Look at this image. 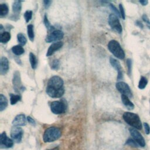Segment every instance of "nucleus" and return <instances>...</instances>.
<instances>
[{"label":"nucleus","instance_id":"obj_1","mask_svg":"<svg viewBox=\"0 0 150 150\" xmlns=\"http://www.w3.org/2000/svg\"><path fill=\"white\" fill-rule=\"evenodd\" d=\"M46 92L50 97H61L64 93L63 79L58 76H53L50 77L47 82Z\"/></svg>","mask_w":150,"mask_h":150},{"label":"nucleus","instance_id":"obj_2","mask_svg":"<svg viewBox=\"0 0 150 150\" xmlns=\"http://www.w3.org/2000/svg\"><path fill=\"white\" fill-rule=\"evenodd\" d=\"M62 132L60 128L56 127H50L45 129L43 139L45 142H52L57 140L61 137Z\"/></svg>","mask_w":150,"mask_h":150},{"label":"nucleus","instance_id":"obj_3","mask_svg":"<svg viewBox=\"0 0 150 150\" xmlns=\"http://www.w3.org/2000/svg\"><path fill=\"white\" fill-rule=\"evenodd\" d=\"M122 118L126 123L132 127L134 128L137 129H142V125L141 120L137 114L131 112H125L123 114Z\"/></svg>","mask_w":150,"mask_h":150},{"label":"nucleus","instance_id":"obj_4","mask_svg":"<svg viewBox=\"0 0 150 150\" xmlns=\"http://www.w3.org/2000/svg\"><path fill=\"white\" fill-rule=\"evenodd\" d=\"M108 49L110 52L118 59L122 60L125 58V52L120 44L117 40H110L108 43Z\"/></svg>","mask_w":150,"mask_h":150},{"label":"nucleus","instance_id":"obj_5","mask_svg":"<svg viewBox=\"0 0 150 150\" xmlns=\"http://www.w3.org/2000/svg\"><path fill=\"white\" fill-rule=\"evenodd\" d=\"M12 84L13 87L15 91L17 93H21L25 90V87L22 84L21 78V74L20 72L18 70H16L13 73V79H12Z\"/></svg>","mask_w":150,"mask_h":150},{"label":"nucleus","instance_id":"obj_6","mask_svg":"<svg viewBox=\"0 0 150 150\" xmlns=\"http://www.w3.org/2000/svg\"><path fill=\"white\" fill-rule=\"evenodd\" d=\"M108 24L112 29L118 32V33H121L122 31V26L118 18V16L115 14H110L108 16Z\"/></svg>","mask_w":150,"mask_h":150},{"label":"nucleus","instance_id":"obj_7","mask_svg":"<svg viewBox=\"0 0 150 150\" xmlns=\"http://www.w3.org/2000/svg\"><path fill=\"white\" fill-rule=\"evenodd\" d=\"M50 110L55 114H60L66 111V106L62 101H54L50 104Z\"/></svg>","mask_w":150,"mask_h":150},{"label":"nucleus","instance_id":"obj_8","mask_svg":"<svg viewBox=\"0 0 150 150\" xmlns=\"http://www.w3.org/2000/svg\"><path fill=\"white\" fill-rule=\"evenodd\" d=\"M64 36L63 32L60 30H54L52 31L46 38L45 41L47 43H52L53 42H57L61 40ZM59 42V41H58Z\"/></svg>","mask_w":150,"mask_h":150},{"label":"nucleus","instance_id":"obj_9","mask_svg":"<svg viewBox=\"0 0 150 150\" xmlns=\"http://www.w3.org/2000/svg\"><path fill=\"white\" fill-rule=\"evenodd\" d=\"M116 88L119 91L122 95H125L128 97H131L132 96V91L129 86L125 82L119 81L115 84Z\"/></svg>","mask_w":150,"mask_h":150},{"label":"nucleus","instance_id":"obj_10","mask_svg":"<svg viewBox=\"0 0 150 150\" xmlns=\"http://www.w3.org/2000/svg\"><path fill=\"white\" fill-rule=\"evenodd\" d=\"M23 134V129L20 127L13 126L11 128V137L13 141L17 143L20 142L22 141Z\"/></svg>","mask_w":150,"mask_h":150},{"label":"nucleus","instance_id":"obj_11","mask_svg":"<svg viewBox=\"0 0 150 150\" xmlns=\"http://www.w3.org/2000/svg\"><path fill=\"white\" fill-rule=\"evenodd\" d=\"M129 130L134 140L138 144V145L141 147H144L145 145V141L141 133L134 128H130Z\"/></svg>","mask_w":150,"mask_h":150},{"label":"nucleus","instance_id":"obj_12","mask_svg":"<svg viewBox=\"0 0 150 150\" xmlns=\"http://www.w3.org/2000/svg\"><path fill=\"white\" fill-rule=\"evenodd\" d=\"M13 145V141L8 138L6 132L4 131L0 135V147L1 148H11Z\"/></svg>","mask_w":150,"mask_h":150},{"label":"nucleus","instance_id":"obj_13","mask_svg":"<svg viewBox=\"0 0 150 150\" xmlns=\"http://www.w3.org/2000/svg\"><path fill=\"white\" fill-rule=\"evenodd\" d=\"M110 62L111 66L117 70V80H120L123 78V71L122 68L121 66L120 63L115 59L111 57L110 58Z\"/></svg>","mask_w":150,"mask_h":150},{"label":"nucleus","instance_id":"obj_14","mask_svg":"<svg viewBox=\"0 0 150 150\" xmlns=\"http://www.w3.org/2000/svg\"><path fill=\"white\" fill-rule=\"evenodd\" d=\"M9 69L8 59L4 56L1 57L0 60V74L1 75L6 74Z\"/></svg>","mask_w":150,"mask_h":150},{"label":"nucleus","instance_id":"obj_15","mask_svg":"<svg viewBox=\"0 0 150 150\" xmlns=\"http://www.w3.org/2000/svg\"><path fill=\"white\" fill-rule=\"evenodd\" d=\"M12 124L13 126L21 127L26 124V118L24 114H20L17 115L12 121Z\"/></svg>","mask_w":150,"mask_h":150},{"label":"nucleus","instance_id":"obj_16","mask_svg":"<svg viewBox=\"0 0 150 150\" xmlns=\"http://www.w3.org/2000/svg\"><path fill=\"white\" fill-rule=\"evenodd\" d=\"M63 45V43L62 42L59 41L52 43L49 47L46 56H50L53 54L56 51L59 50Z\"/></svg>","mask_w":150,"mask_h":150},{"label":"nucleus","instance_id":"obj_17","mask_svg":"<svg viewBox=\"0 0 150 150\" xmlns=\"http://www.w3.org/2000/svg\"><path fill=\"white\" fill-rule=\"evenodd\" d=\"M22 1H16L12 4V12L13 15V19H18V15L22 9Z\"/></svg>","mask_w":150,"mask_h":150},{"label":"nucleus","instance_id":"obj_18","mask_svg":"<svg viewBox=\"0 0 150 150\" xmlns=\"http://www.w3.org/2000/svg\"><path fill=\"white\" fill-rule=\"evenodd\" d=\"M121 100L124 105L129 110H132L134 108V104L130 101L128 97L125 95H121Z\"/></svg>","mask_w":150,"mask_h":150},{"label":"nucleus","instance_id":"obj_19","mask_svg":"<svg viewBox=\"0 0 150 150\" xmlns=\"http://www.w3.org/2000/svg\"><path fill=\"white\" fill-rule=\"evenodd\" d=\"M11 34L9 32L4 31L0 34V42L2 43H6L11 39Z\"/></svg>","mask_w":150,"mask_h":150},{"label":"nucleus","instance_id":"obj_20","mask_svg":"<svg viewBox=\"0 0 150 150\" xmlns=\"http://www.w3.org/2000/svg\"><path fill=\"white\" fill-rule=\"evenodd\" d=\"M11 50H12V52H13V53L16 56L21 55L23 53H24V52H25V50L23 48V47L19 45H15V46H13L12 47Z\"/></svg>","mask_w":150,"mask_h":150},{"label":"nucleus","instance_id":"obj_21","mask_svg":"<svg viewBox=\"0 0 150 150\" xmlns=\"http://www.w3.org/2000/svg\"><path fill=\"white\" fill-rule=\"evenodd\" d=\"M8 100L2 94H0V111H4L8 106Z\"/></svg>","mask_w":150,"mask_h":150},{"label":"nucleus","instance_id":"obj_22","mask_svg":"<svg viewBox=\"0 0 150 150\" xmlns=\"http://www.w3.org/2000/svg\"><path fill=\"white\" fill-rule=\"evenodd\" d=\"M29 61L31 65V67L33 69H35L38 66V60L36 56L32 52L29 53Z\"/></svg>","mask_w":150,"mask_h":150},{"label":"nucleus","instance_id":"obj_23","mask_svg":"<svg viewBox=\"0 0 150 150\" xmlns=\"http://www.w3.org/2000/svg\"><path fill=\"white\" fill-rule=\"evenodd\" d=\"M9 12V8L7 4H1L0 5V16L4 17L6 16Z\"/></svg>","mask_w":150,"mask_h":150},{"label":"nucleus","instance_id":"obj_24","mask_svg":"<svg viewBox=\"0 0 150 150\" xmlns=\"http://www.w3.org/2000/svg\"><path fill=\"white\" fill-rule=\"evenodd\" d=\"M27 33L28 38L29 40L32 42L34 40V30H33V26L32 24H29L27 26Z\"/></svg>","mask_w":150,"mask_h":150},{"label":"nucleus","instance_id":"obj_25","mask_svg":"<svg viewBox=\"0 0 150 150\" xmlns=\"http://www.w3.org/2000/svg\"><path fill=\"white\" fill-rule=\"evenodd\" d=\"M10 96V103L11 105H14L19 101L21 100V97L19 94H14L11 93L9 94Z\"/></svg>","mask_w":150,"mask_h":150},{"label":"nucleus","instance_id":"obj_26","mask_svg":"<svg viewBox=\"0 0 150 150\" xmlns=\"http://www.w3.org/2000/svg\"><path fill=\"white\" fill-rule=\"evenodd\" d=\"M17 40L19 43V45L21 46H24L26 45L27 42V39L25 35L22 33H19L17 35Z\"/></svg>","mask_w":150,"mask_h":150},{"label":"nucleus","instance_id":"obj_27","mask_svg":"<svg viewBox=\"0 0 150 150\" xmlns=\"http://www.w3.org/2000/svg\"><path fill=\"white\" fill-rule=\"evenodd\" d=\"M148 83V80L145 77L142 76L139 80L138 83V88L139 89H144L145 88L146 84Z\"/></svg>","mask_w":150,"mask_h":150},{"label":"nucleus","instance_id":"obj_28","mask_svg":"<svg viewBox=\"0 0 150 150\" xmlns=\"http://www.w3.org/2000/svg\"><path fill=\"white\" fill-rule=\"evenodd\" d=\"M43 22L44 24L45 25V26L46 27V28L48 30H52L54 28L51 25V24L50 23L48 19H47V16L46 15H45L44 16V19H43Z\"/></svg>","mask_w":150,"mask_h":150},{"label":"nucleus","instance_id":"obj_29","mask_svg":"<svg viewBox=\"0 0 150 150\" xmlns=\"http://www.w3.org/2000/svg\"><path fill=\"white\" fill-rule=\"evenodd\" d=\"M24 18L26 23H28L32 18V11L30 10H27L24 13Z\"/></svg>","mask_w":150,"mask_h":150},{"label":"nucleus","instance_id":"obj_30","mask_svg":"<svg viewBox=\"0 0 150 150\" xmlns=\"http://www.w3.org/2000/svg\"><path fill=\"white\" fill-rule=\"evenodd\" d=\"M59 65H60L59 60L57 59H55L52 60L50 64V67L53 70H57L59 67Z\"/></svg>","mask_w":150,"mask_h":150},{"label":"nucleus","instance_id":"obj_31","mask_svg":"<svg viewBox=\"0 0 150 150\" xmlns=\"http://www.w3.org/2000/svg\"><path fill=\"white\" fill-rule=\"evenodd\" d=\"M110 9L114 12V13L115 14V15H117V16H119V17H121V15H120V11H118V9H117V8L112 4H108Z\"/></svg>","mask_w":150,"mask_h":150},{"label":"nucleus","instance_id":"obj_32","mask_svg":"<svg viewBox=\"0 0 150 150\" xmlns=\"http://www.w3.org/2000/svg\"><path fill=\"white\" fill-rule=\"evenodd\" d=\"M119 9H120V13L121 15V17L122 19H125V11L124 9V7L121 4L119 5Z\"/></svg>","mask_w":150,"mask_h":150},{"label":"nucleus","instance_id":"obj_33","mask_svg":"<svg viewBox=\"0 0 150 150\" xmlns=\"http://www.w3.org/2000/svg\"><path fill=\"white\" fill-rule=\"evenodd\" d=\"M126 144L130 145V146H134V147H137L138 145V144L134 139H128L127 141Z\"/></svg>","mask_w":150,"mask_h":150},{"label":"nucleus","instance_id":"obj_34","mask_svg":"<svg viewBox=\"0 0 150 150\" xmlns=\"http://www.w3.org/2000/svg\"><path fill=\"white\" fill-rule=\"evenodd\" d=\"M127 65L128 74H131V70H132V60L131 59H128L127 60Z\"/></svg>","mask_w":150,"mask_h":150},{"label":"nucleus","instance_id":"obj_35","mask_svg":"<svg viewBox=\"0 0 150 150\" xmlns=\"http://www.w3.org/2000/svg\"><path fill=\"white\" fill-rule=\"evenodd\" d=\"M142 20L146 23L148 28L150 29V21L149 19V18H148V16H146V15L145 14H144L142 16Z\"/></svg>","mask_w":150,"mask_h":150},{"label":"nucleus","instance_id":"obj_36","mask_svg":"<svg viewBox=\"0 0 150 150\" xmlns=\"http://www.w3.org/2000/svg\"><path fill=\"white\" fill-rule=\"evenodd\" d=\"M144 127L146 134H149L150 133V127L148 125V124L146 123V122H144Z\"/></svg>","mask_w":150,"mask_h":150},{"label":"nucleus","instance_id":"obj_37","mask_svg":"<svg viewBox=\"0 0 150 150\" xmlns=\"http://www.w3.org/2000/svg\"><path fill=\"white\" fill-rule=\"evenodd\" d=\"M51 3H52V1H49V0H45V1H43L44 6H45L46 8H48L50 6Z\"/></svg>","mask_w":150,"mask_h":150},{"label":"nucleus","instance_id":"obj_38","mask_svg":"<svg viewBox=\"0 0 150 150\" xmlns=\"http://www.w3.org/2000/svg\"><path fill=\"white\" fill-rule=\"evenodd\" d=\"M27 121H28V122L29 123H30V124H32V125H35V120L32 118H31L30 117H27Z\"/></svg>","mask_w":150,"mask_h":150},{"label":"nucleus","instance_id":"obj_39","mask_svg":"<svg viewBox=\"0 0 150 150\" xmlns=\"http://www.w3.org/2000/svg\"><path fill=\"white\" fill-rule=\"evenodd\" d=\"M139 2L142 5L145 6L148 4V1L146 0H142V1H139Z\"/></svg>","mask_w":150,"mask_h":150},{"label":"nucleus","instance_id":"obj_40","mask_svg":"<svg viewBox=\"0 0 150 150\" xmlns=\"http://www.w3.org/2000/svg\"><path fill=\"white\" fill-rule=\"evenodd\" d=\"M136 25H137V26H138L139 27H140L141 28H143V25H142V23L140 22V21H137V22H136Z\"/></svg>","mask_w":150,"mask_h":150},{"label":"nucleus","instance_id":"obj_41","mask_svg":"<svg viewBox=\"0 0 150 150\" xmlns=\"http://www.w3.org/2000/svg\"><path fill=\"white\" fill-rule=\"evenodd\" d=\"M52 150H59L57 148H54V149H53Z\"/></svg>","mask_w":150,"mask_h":150}]
</instances>
